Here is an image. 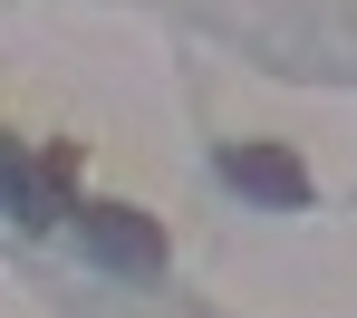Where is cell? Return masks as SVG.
I'll return each instance as SVG.
<instances>
[{"label":"cell","mask_w":357,"mask_h":318,"mask_svg":"<svg viewBox=\"0 0 357 318\" xmlns=\"http://www.w3.org/2000/svg\"><path fill=\"white\" fill-rule=\"evenodd\" d=\"M222 184H241L251 202H271V212H299L309 202V164L280 154V145H222Z\"/></svg>","instance_id":"obj_1"},{"label":"cell","mask_w":357,"mask_h":318,"mask_svg":"<svg viewBox=\"0 0 357 318\" xmlns=\"http://www.w3.org/2000/svg\"><path fill=\"white\" fill-rule=\"evenodd\" d=\"M87 251L107 270H165V232L145 212H126V202H87Z\"/></svg>","instance_id":"obj_2"}]
</instances>
